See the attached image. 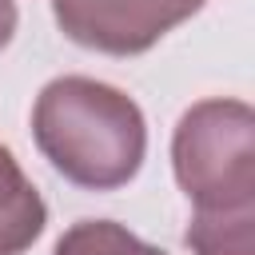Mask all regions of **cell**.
<instances>
[{
	"instance_id": "6da1fadb",
	"label": "cell",
	"mask_w": 255,
	"mask_h": 255,
	"mask_svg": "<svg viewBox=\"0 0 255 255\" xmlns=\"http://www.w3.org/2000/svg\"><path fill=\"white\" fill-rule=\"evenodd\" d=\"M40 155L84 191L131 183L147 155V120L139 104L92 76H56L32 108Z\"/></svg>"
},
{
	"instance_id": "7a4b0ae2",
	"label": "cell",
	"mask_w": 255,
	"mask_h": 255,
	"mask_svg": "<svg viewBox=\"0 0 255 255\" xmlns=\"http://www.w3.org/2000/svg\"><path fill=\"white\" fill-rule=\"evenodd\" d=\"M171 171L195 215L255 211V112L215 96L191 104L171 131Z\"/></svg>"
},
{
	"instance_id": "3957f363",
	"label": "cell",
	"mask_w": 255,
	"mask_h": 255,
	"mask_svg": "<svg viewBox=\"0 0 255 255\" xmlns=\"http://www.w3.org/2000/svg\"><path fill=\"white\" fill-rule=\"evenodd\" d=\"M207 0H52L60 32L104 56H139Z\"/></svg>"
},
{
	"instance_id": "277c9868",
	"label": "cell",
	"mask_w": 255,
	"mask_h": 255,
	"mask_svg": "<svg viewBox=\"0 0 255 255\" xmlns=\"http://www.w3.org/2000/svg\"><path fill=\"white\" fill-rule=\"evenodd\" d=\"M48 223V203L24 175L16 155L0 143V255H24Z\"/></svg>"
},
{
	"instance_id": "5b68a950",
	"label": "cell",
	"mask_w": 255,
	"mask_h": 255,
	"mask_svg": "<svg viewBox=\"0 0 255 255\" xmlns=\"http://www.w3.org/2000/svg\"><path fill=\"white\" fill-rule=\"evenodd\" d=\"M52 255H167V251H159L155 243H143L124 223H112V219H80V223H72L56 239Z\"/></svg>"
},
{
	"instance_id": "8992f818",
	"label": "cell",
	"mask_w": 255,
	"mask_h": 255,
	"mask_svg": "<svg viewBox=\"0 0 255 255\" xmlns=\"http://www.w3.org/2000/svg\"><path fill=\"white\" fill-rule=\"evenodd\" d=\"M191 255H255V211L235 215H195L183 231Z\"/></svg>"
},
{
	"instance_id": "52a82bcc",
	"label": "cell",
	"mask_w": 255,
	"mask_h": 255,
	"mask_svg": "<svg viewBox=\"0 0 255 255\" xmlns=\"http://www.w3.org/2000/svg\"><path fill=\"white\" fill-rule=\"evenodd\" d=\"M16 20H20L16 0H0V52L12 44V36H16Z\"/></svg>"
}]
</instances>
